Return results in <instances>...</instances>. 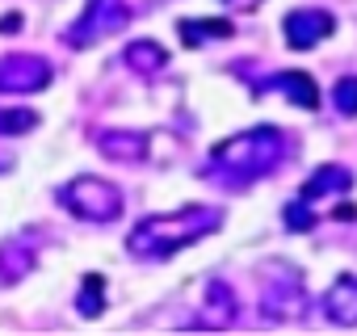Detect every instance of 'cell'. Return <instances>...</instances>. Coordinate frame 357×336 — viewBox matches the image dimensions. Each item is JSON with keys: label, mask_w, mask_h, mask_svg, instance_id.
Here are the masks:
<instances>
[{"label": "cell", "mask_w": 357, "mask_h": 336, "mask_svg": "<svg viewBox=\"0 0 357 336\" xmlns=\"http://www.w3.org/2000/svg\"><path fill=\"white\" fill-rule=\"evenodd\" d=\"M215 227H219V215H215V211H202V206L176 211V215H151V219H143V223L130 231L126 248H130V257L160 261V257H168V252H176V248L194 244L198 236H206V231H215Z\"/></svg>", "instance_id": "6da1fadb"}, {"label": "cell", "mask_w": 357, "mask_h": 336, "mask_svg": "<svg viewBox=\"0 0 357 336\" xmlns=\"http://www.w3.org/2000/svg\"><path fill=\"white\" fill-rule=\"evenodd\" d=\"M59 202L76 219H89V223H109V219L122 215V194L105 177H76V181H68L59 190Z\"/></svg>", "instance_id": "7a4b0ae2"}, {"label": "cell", "mask_w": 357, "mask_h": 336, "mask_svg": "<svg viewBox=\"0 0 357 336\" xmlns=\"http://www.w3.org/2000/svg\"><path fill=\"white\" fill-rule=\"evenodd\" d=\"M278 139H282L278 130H248L240 139H227L223 147H215V164H227L236 173H265L282 151Z\"/></svg>", "instance_id": "3957f363"}, {"label": "cell", "mask_w": 357, "mask_h": 336, "mask_svg": "<svg viewBox=\"0 0 357 336\" xmlns=\"http://www.w3.org/2000/svg\"><path fill=\"white\" fill-rule=\"evenodd\" d=\"M126 5L122 0H89V9L80 13V22L68 30V47H93L105 34H118L126 26Z\"/></svg>", "instance_id": "277c9868"}, {"label": "cell", "mask_w": 357, "mask_h": 336, "mask_svg": "<svg viewBox=\"0 0 357 336\" xmlns=\"http://www.w3.org/2000/svg\"><path fill=\"white\" fill-rule=\"evenodd\" d=\"M51 63L43 55H5L0 59V93H43L51 84Z\"/></svg>", "instance_id": "5b68a950"}, {"label": "cell", "mask_w": 357, "mask_h": 336, "mask_svg": "<svg viewBox=\"0 0 357 336\" xmlns=\"http://www.w3.org/2000/svg\"><path fill=\"white\" fill-rule=\"evenodd\" d=\"M332 34V17L328 13H315V9H303V13H290L286 17V38L290 47H315L319 38Z\"/></svg>", "instance_id": "8992f818"}, {"label": "cell", "mask_w": 357, "mask_h": 336, "mask_svg": "<svg viewBox=\"0 0 357 336\" xmlns=\"http://www.w3.org/2000/svg\"><path fill=\"white\" fill-rule=\"evenodd\" d=\"M97 147H101L109 160H126V164H135V160L147 155V139L135 135V130H101V135H97Z\"/></svg>", "instance_id": "52a82bcc"}, {"label": "cell", "mask_w": 357, "mask_h": 336, "mask_svg": "<svg viewBox=\"0 0 357 336\" xmlns=\"http://www.w3.org/2000/svg\"><path fill=\"white\" fill-rule=\"evenodd\" d=\"M328 315L336 323H357V277H340L328 290Z\"/></svg>", "instance_id": "ba28073f"}, {"label": "cell", "mask_w": 357, "mask_h": 336, "mask_svg": "<svg viewBox=\"0 0 357 336\" xmlns=\"http://www.w3.org/2000/svg\"><path fill=\"white\" fill-rule=\"evenodd\" d=\"M34 269V252L26 248V244H17V240H5L0 244V277L5 282H17V277H26Z\"/></svg>", "instance_id": "9c48e42d"}, {"label": "cell", "mask_w": 357, "mask_h": 336, "mask_svg": "<svg viewBox=\"0 0 357 336\" xmlns=\"http://www.w3.org/2000/svg\"><path fill=\"white\" fill-rule=\"evenodd\" d=\"M126 63H130L139 76H151V72H160V68L168 63V55H164V47H160V43L139 38V43H130V47H126Z\"/></svg>", "instance_id": "30bf717a"}, {"label": "cell", "mask_w": 357, "mask_h": 336, "mask_svg": "<svg viewBox=\"0 0 357 336\" xmlns=\"http://www.w3.org/2000/svg\"><path fill=\"white\" fill-rule=\"evenodd\" d=\"M294 105H303V109H315V101H319V93H315V84H311V76H298V72H286V76H278L273 80Z\"/></svg>", "instance_id": "8fae6325"}, {"label": "cell", "mask_w": 357, "mask_h": 336, "mask_svg": "<svg viewBox=\"0 0 357 336\" xmlns=\"http://www.w3.org/2000/svg\"><path fill=\"white\" fill-rule=\"evenodd\" d=\"M76 307H80V315H89V319L105 311V282H101V273H84V286H80Z\"/></svg>", "instance_id": "7c38bea8"}, {"label": "cell", "mask_w": 357, "mask_h": 336, "mask_svg": "<svg viewBox=\"0 0 357 336\" xmlns=\"http://www.w3.org/2000/svg\"><path fill=\"white\" fill-rule=\"evenodd\" d=\"M231 34V26L227 22H181V38L190 43V47H202V38H227Z\"/></svg>", "instance_id": "4fadbf2b"}, {"label": "cell", "mask_w": 357, "mask_h": 336, "mask_svg": "<svg viewBox=\"0 0 357 336\" xmlns=\"http://www.w3.org/2000/svg\"><path fill=\"white\" fill-rule=\"evenodd\" d=\"M38 126L34 109H0V135H26Z\"/></svg>", "instance_id": "5bb4252c"}, {"label": "cell", "mask_w": 357, "mask_h": 336, "mask_svg": "<svg viewBox=\"0 0 357 336\" xmlns=\"http://www.w3.org/2000/svg\"><path fill=\"white\" fill-rule=\"evenodd\" d=\"M336 105L344 109V114H357V76H344V80H336Z\"/></svg>", "instance_id": "9a60e30c"}, {"label": "cell", "mask_w": 357, "mask_h": 336, "mask_svg": "<svg viewBox=\"0 0 357 336\" xmlns=\"http://www.w3.org/2000/svg\"><path fill=\"white\" fill-rule=\"evenodd\" d=\"M227 5H236V9H257L261 0H227Z\"/></svg>", "instance_id": "2e32d148"}]
</instances>
